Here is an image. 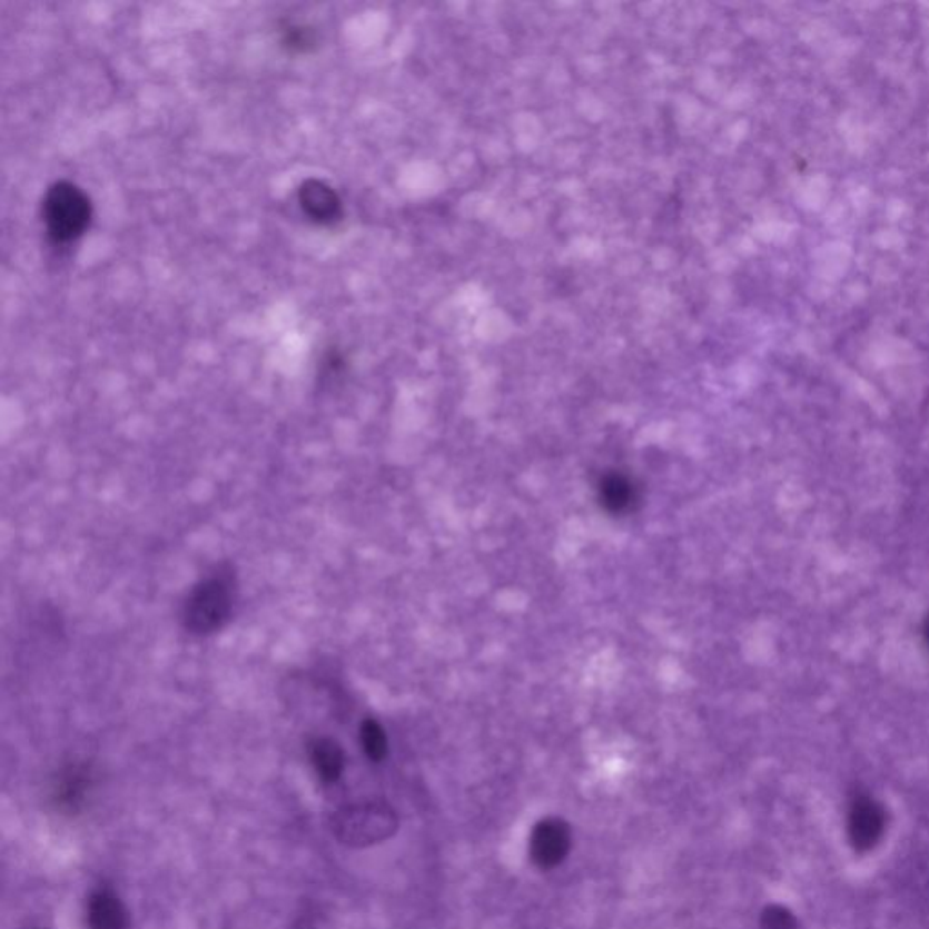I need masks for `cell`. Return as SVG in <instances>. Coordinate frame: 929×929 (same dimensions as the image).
<instances>
[{
  "mask_svg": "<svg viewBox=\"0 0 929 929\" xmlns=\"http://www.w3.org/2000/svg\"><path fill=\"white\" fill-rule=\"evenodd\" d=\"M926 638H928V643H929V623H928V629H926Z\"/></svg>",
  "mask_w": 929,
  "mask_h": 929,
  "instance_id": "5bb4252c",
  "label": "cell"
},
{
  "mask_svg": "<svg viewBox=\"0 0 929 929\" xmlns=\"http://www.w3.org/2000/svg\"><path fill=\"white\" fill-rule=\"evenodd\" d=\"M89 929H129V913L119 896L97 890L88 900Z\"/></svg>",
  "mask_w": 929,
  "mask_h": 929,
  "instance_id": "ba28073f",
  "label": "cell"
},
{
  "mask_svg": "<svg viewBox=\"0 0 929 929\" xmlns=\"http://www.w3.org/2000/svg\"><path fill=\"white\" fill-rule=\"evenodd\" d=\"M629 485H621L620 482H612L609 483L605 487V497L606 502L614 503L615 507H621V505H626L629 503Z\"/></svg>",
  "mask_w": 929,
  "mask_h": 929,
  "instance_id": "4fadbf2b",
  "label": "cell"
},
{
  "mask_svg": "<svg viewBox=\"0 0 929 929\" xmlns=\"http://www.w3.org/2000/svg\"><path fill=\"white\" fill-rule=\"evenodd\" d=\"M572 850V830L560 817H548L532 830L531 859L540 870H554L565 861Z\"/></svg>",
  "mask_w": 929,
  "mask_h": 929,
  "instance_id": "277c9868",
  "label": "cell"
},
{
  "mask_svg": "<svg viewBox=\"0 0 929 929\" xmlns=\"http://www.w3.org/2000/svg\"><path fill=\"white\" fill-rule=\"evenodd\" d=\"M298 202L310 221L318 226H333L342 220V200L333 187L309 178L298 189Z\"/></svg>",
  "mask_w": 929,
  "mask_h": 929,
  "instance_id": "8992f818",
  "label": "cell"
},
{
  "mask_svg": "<svg viewBox=\"0 0 929 929\" xmlns=\"http://www.w3.org/2000/svg\"><path fill=\"white\" fill-rule=\"evenodd\" d=\"M300 929H313V928H310V926H304V928H300Z\"/></svg>",
  "mask_w": 929,
  "mask_h": 929,
  "instance_id": "9a60e30c",
  "label": "cell"
},
{
  "mask_svg": "<svg viewBox=\"0 0 929 929\" xmlns=\"http://www.w3.org/2000/svg\"><path fill=\"white\" fill-rule=\"evenodd\" d=\"M330 827L342 844L365 848L391 839L398 830V816L385 802H358L339 808Z\"/></svg>",
  "mask_w": 929,
  "mask_h": 929,
  "instance_id": "6da1fadb",
  "label": "cell"
},
{
  "mask_svg": "<svg viewBox=\"0 0 929 929\" xmlns=\"http://www.w3.org/2000/svg\"><path fill=\"white\" fill-rule=\"evenodd\" d=\"M235 580L231 571L218 569L192 589L184 609V623L192 634H211L231 615Z\"/></svg>",
  "mask_w": 929,
  "mask_h": 929,
  "instance_id": "7a4b0ae2",
  "label": "cell"
},
{
  "mask_svg": "<svg viewBox=\"0 0 929 929\" xmlns=\"http://www.w3.org/2000/svg\"><path fill=\"white\" fill-rule=\"evenodd\" d=\"M315 45V33L305 26L289 24L281 31V46L290 53H307Z\"/></svg>",
  "mask_w": 929,
  "mask_h": 929,
  "instance_id": "8fae6325",
  "label": "cell"
},
{
  "mask_svg": "<svg viewBox=\"0 0 929 929\" xmlns=\"http://www.w3.org/2000/svg\"><path fill=\"white\" fill-rule=\"evenodd\" d=\"M761 929H797V920L787 908L782 906H768L762 911Z\"/></svg>",
  "mask_w": 929,
  "mask_h": 929,
  "instance_id": "7c38bea8",
  "label": "cell"
},
{
  "mask_svg": "<svg viewBox=\"0 0 929 929\" xmlns=\"http://www.w3.org/2000/svg\"><path fill=\"white\" fill-rule=\"evenodd\" d=\"M359 739H362V747H364V752L367 753L370 761H384L385 755H387V735H385L384 728L369 719L362 724Z\"/></svg>",
  "mask_w": 929,
  "mask_h": 929,
  "instance_id": "30bf717a",
  "label": "cell"
},
{
  "mask_svg": "<svg viewBox=\"0 0 929 929\" xmlns=\"http://www.w3.org/2000/svg\"><path fill=\"white\" fill-rule=\"evenodd\" d=\"M42 215L48 237L55 244H69L88 229L91 202L79 186L62 180L46 192Z\"/></svg>",
  "mask_w": 929,
  "mask_h": 929,
  "instance_id": "3957f363",
  "label": "cell"
},
{
  "mask_svg": "<svg viewBox=\"0 0 929 929\" xmlns=\"http://www.w3.org/2000/svg\"><path fill=\"white\" fill-rule=\"evenodd\" d=\"M91 784L93 781H91L88 768L79 767V764L66 768L53 784L51 799H53L55 808L69 816L85 810Z\"/></svg>",
  "mask_w": 929,
  "mask_h": 929,
  "instance_id": "52a82bcc",
  "label": "cell"
},
{
  "mask_svg": "<svg viewBox=\"0 0 929 929\" xmlns=\"http://www.w3.org/2000/svg\"><path fill=\"white\" fill-rule=\"evenodd\" d=\"M884 827V810L873 799L859 797L853 802L848 830H850L851 844L856 846V850L866 851L873 848L882 837Z\"/></svg>",
  "mask_w": 929,
  "mask_h": 929,
  "instance_id": "5b68a950",
  "label": "cell"
},
{
  "mask_svg": "<svg viewBox=\"0 0 929 929\" xmlns=\"http://www.w3.org/2000/svg\"><path fill=\"white\" fill-rule=\"evenodd\" d=\"M310 762L327 784L338 781L345 770L344 750L333 739H316L309 748Z\"/></svg>",
  "mask_w": 929,
  "mask_h": 929,
  "instance_id": "9c48e42d",
  "label": "cell"
}]
</instances>
